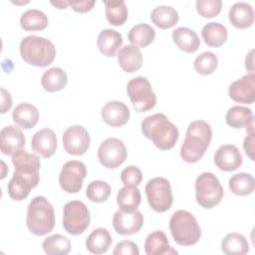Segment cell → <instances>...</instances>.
I'll list each match as a JSON object with an SVG mask.
<instances>
[{"mask_svg":"<svg viewBox=\"0 0 255 255\" xmlns=\"http://www.w3.org/2000/svg\"><path fill=\"white\" fill-rule=\"evenodd\" d=\"M231 24L238 29L250 27L254 22V10L247 2H236L228 12Z\"/></svg>","mask_w":255,"mask_h":255,"instance_id":"7402d4cb","label":"cell"},{"mask_svg":"<svg viewBox=\"0 0 255 255\" xmlns=\"http://www.w3.org/2000/svg\"><path fill=\"white\" fill-rule=\"evenodd\" d=\"M201 36L204 43L209 47L222 46L228 37L227 29L218 22H209L205 24L201 30Z\"/></svg>","mask_w":255,"mask_h":255,"instance_id":"83f0119b","label":"cell"},{"mask_svg":"<svg viewBox=\"0 0 255 255\" xmlns=\"http://www.w3.org/2000/svg\"><path fill=\"white\" fill-rule=\"evenodd\" d=\"M143 224V215L137 209L127 211L119 209L114 213L113 226L120 235H131L140 230Z\"/></svg>","mask_w":255,"mask_h":255,"instance_id":"5bb4252c","label":"cell"},{"mask_svg":"<svg viewBox=\"0 0 255 255\" xmlns=\"http://www.w3.org/2000/svg\"><path fill=\"white\" fill-rule=\"evenodd\" d=\"M169 230L174 241L181 246H191L201 236V229L196 218L187 210H177L171 215Z\"/></svg>","mask_w":255,"mask_h":255,"instance_id":"5b68a950","label":"cell"},{"mask_svg":"<svg viewBox=\"0 0 255 255\" xmlns=\"http://www.w3.org/2000/svg\"><path fill=\"white\" fill-rule=\"evenodd\" d=\"M114 255H138L139 250L137 248V245L129 240H124L119 242L114 251Z\"/></svg>","mask_w":255,"mask_h":255,"instance_id":"7bdbcfd3","label":"cell"},{"mask_svg":"<svg viewBox=\"0 0 255 255\" xmlns=\"http://www.w3.org/2000/svg\"><path fill=\"white\" fill-rule=\"evenodd\" d=\"M253 53H254V50H251L246 55V58H245V68L247 70H249L250 73H253V70H254V66H253Z\"/></svg>","mask_w":255,"mask_h":255,"instance_id":"7dc6e473","label":"cell"},{"mask_svg":"<svg viewBox=\"0 0 255 255\" xmlns=\"http://www.w3.org/2000/svg\"><path fill=\"white\" fill-rule=\"evenodd\" d=\"M69 6H71L76 12L80 13H85L90 11L94 5H95V0H81V1H68Z\"/></svg>","mask_w":255,"mask_h":255,"instance_id":"ee69618b","label":"cell"},{"mask_svg":"<svg viewBox=\"0 0 255 255\" xmlns=\"http://www.w3.org/2000/svg\"><path fill=\"white\" fill-rule=\"evenodd\" d=\"M141 131L157 148L162 150H167L173 147L179 135L176 126L161 113L148 116L142 120Z\"/></svg>","mask_w":255,"mask_h":255,"instance_id":"6da1fadb","label":"cell"},{"mask_svg":"<svg viewBox=\"0 0 255 255\" xmlns=\"http://www.w3.org/2000/svg\"><path fill=\"white\" fill-rule=\"evenodd\" d=\"M218 60L214 53L206 51L198 55L193 63L195 71L200 75H210L217 68Z\"/></svg>","mask_w":255,"mask_h":255,"instance_id":"ab89813d","label":"cell"},{"mask_svg":"<svg viewBox=\"0 0 255 255\" xmlns=\"http://www.w3.org/2000/svg\"><path fill=\"white\" fill-rule=\"evenodd\" d=\"M48 17L46 14L38 9H29L25 11L20 17L21 27L26 31H40L47 27Z\"/></svg>","mask_w":255,"mask_h":255,"instance_id":"836d02e7","label":"cell"},{"mask_svg":"<svg viewBox=\"0 0 255 255\" xmlns=\"http://www.w3.org/2000/svg\"><path fill=\"white\" fill-rule=\"evenodd\" d=\"M243 148L251 160H254V131H248V135L244 138Z\"/></svg>","mask_w":255,"mask_h":255,"instance_id":"f6af8a7d","label":"cell"},{"mask_svg":"<svg viewBox=\"0 0 255 255\" xmlns=\"http://www.w3.org/2000/svg\"><path fill=\"white\" fill-rule=\"evenodd\" d=\"M141 199V194L136 186L122 187L117 195V202L121 209L131 211L135 210Z\"/></svg>","mask_w":255,"mask_h":255,"instance_id":"e575fe53","label":"cell"},{"mask_svg":"<svg viewBox=\"0 0 255 255\" xmlns=\"http://www.w3.org/2000/svg\"><path fill=\"white\" fill-rule=\"evenodd\" d=\"M87 175L86 164L80 160H69L64 163L59 174V183L68 193H77L83 187V180Z\"/></svg>","mask_w":255,"mask_h":255,"instance_id":"30bf717a","label":"cell"},{"mask_svg":"<svg viewBox=\"0 0 255 255\" xmlns=\"http://www.w3.org/2000/svg\"><path fill=\"white\" fill-rule=\"evenodd\" d=\"M32 149L42 157L52 156L57 148V136L55 132L48 128L36 131L31 140Z\"/></svg>","mask_w":255,"mask_h":255,"instance_id":"ac0fdd59","label":"cell"},{"mask_svg":"<svg viewBox=\"0 0 255 255\" xmlns=\"http://www.w3.org/2000/svg\"><path fill=\"white\" fill-rule=\"evenodd\" d=\"M51 4L59 9H65L67 6H69V2L67 0L65 1H51Z\"/></svg>","mask_w":255,"mask_h":255,"instance_id":"c3c4849f","label":"cell"},{"mask_svg":"<svg viewBox=\"0 0 255 255\" xmlns=\"http://www.w3.org/2000/svg\"><path fill=\"white\" fill-rule=\"evenodd\" d=\"M123 44L122 35L113 29H104L100 32L97 45L100 52L107 57H114Z\"/></svg>","mask_w":255,"mask_h":255,"instance_id":"4316f807","label":"cell"},{"mask_svg":"<svg viewBox=\"0 0 255 255\" xmlns=\"http://www.w3.org/2000/svg\"><path fill=\"white\" fill-rule=\"evenodd\" d=\"M255 187V181L251 174L245 172H239L232 175L229 179L230 190L240 196H245L253 192Z\"/></svg>","mask_w":255,"mask_h":255,"instance_id":"8d00e7d4","label":"cell"},{"mask_svg":"<svg viewBox=\"0 0 255 255\" xmlns=\"http://www.w3.org/2000/svg\"><path fill=\"white\" fill-rule=\"evenodd\" d=\"M229 97L240 104H253L255 101V75L249 73L232 82L228 89Z\"/></svg>","mask_w":255,"mask_h":255,"instance_id":"9a60e30c","label":"cell"},{"mask_svg":"<svg viewBox=\"0 0 255 255\" xmlns=\"http://www.w3.org/2000/svg\"><path fill=\"white\" fill-rule=\"evenodd\" d=\"M43 250L48 255H67L71 250V241L61 234H54L44 239Z\"/></svg>","mask_w":255,"mask_h":255,"instance_id":"d590c367","label":"cell"},{"mask_svg":"<svg viewBox=\"0 0 255 255\" xmlns=\"http://www.w3.org/2000/svg\"><path fill=\"white\" fill-rule=\"evenodd\" d=\"M127 93L135 111L142 113L154 108L156 96L149 81L141 76L132 78L127 85Z\"/></svg>","mask_w":255,"mask_h":255,"instance_id":"52a82bcc","label":"cell"},{"mask_svg":"<svg viewBox=\"0 0 255 255\" xmlns=\"http://www.w3.org/2000/svg\"><path fill=\"white\" fill-rule=\"evenodd\" d=\"M12 119L18 126L29 129L35 127L38 123L39 111L32 104L21 103L13 110Z\"/></svg>","mask_w":255,"mask_h":255,"instance_id":"cb8c5ba5","label":"cell"},{"mask_svg":"<svg viewBox=\"0 0 255 255\" xmlns=\"http://www.w3.org/2000/svg\"><path fill=\"white\" fill-rule=\"evenodd\" d=\"M174 44L183 52L194 53L200 46V40L197 34L186 27H178L172 32Z\"/></svg>","mask_w":255,"mask_h":255,"instance_id":"484cf974","label":"cell"},{"mask_svg":"<svg viewBox=\"0 0 255 255\" xmlns=\"http://www.w3.org/2000/svg\"><path fill=\"white\" fill-rule=\"evenodd\" d=\"M20 55L30 65L47 67L51 65L56 56L54 44L47 38L30 35L22 39L20 43Z\"/></svg>","mask_w":255,"mask_h":255,"instance_id":"277c9868","label":"cell"},{"mask_svg":"<svg viewBox=\"0 0 255 255\" xmlns=\"http://www.w3.org/2000/svg\"><path fill=\"white\" fill-rule=\"evenodd\" d=\"M103 121L114 128L126 125L129 119V110L126 104L119 101L108 102L101 110Z\"/></svg>","mask_w":255,"mask_h":255,"instance_id":"d6986e66","label":"cell"},{"mask_svg":"<svg viewBox=\"0 0 255 255\" xmlns=\"http://www.w3.org/2000/svg\"><path fill=\"white\" fill-rule=\"evenodd\" d=\"M142 179V173L137 166L128 165L121 172V180L125 186H137Z\"/></svg>","mask_w":255,"mask_h":255,"instance_id":"b9f144b4","label":"cell"},{"mask_svg":"<svg viewBox=\"0 0 255 255\" xmlns=\"http://www.w3.org/2000/svg\"><path fill=\"white\" fill-rule=\"evenodd\" d=\"M224 195V189L216 175L203 172L195 180V198L197 203L206 209L217 205Z\"/></svg>","mask_w":255,"mask_h":255,"instance_id":"8992f818","label":"cell"},{"mask_svg":"<svg viewBox=\"0 0 255 255\" xmlns=\"http://www.w3.org/2000/svg\"><path fill=\"white\" fill-rule=\"evenodd\" d=\"M150 19L158 28L168 29L177 23L179 16L177 11L172 6L159 5L151 11Z\"/></svg>","mask_w":255,"mask_h":255,"instance_id":"f1b7e54d","label":"cell"},{"mask_svg":"<svg viewBox=\"0 0 255 255\" xmlns=\"http://www.w3.org/2000/svg\"><path fill=\"white\" fill-rule=\"evenodd\" d=\"M112 242L113 239L109 230L99 227L94 229L87 237L86 248L93 254H103L109 250Z\"/></svg>","mask_w":255,"mask_h":255,"instance_id":"d4e9b609","label":"cell"},{"mask_svg":"<svg viewBox=\"0 0 255 255\" xmlns=\"http://www.w3.org/2000/svg\"><path fill=\"white\" fill-rule=\"evenodd\" d=\"M7 188L10 197L14 200L20 201L25 199L29 195L30 190L34 187L29 180H27L23 176L13 173V176L10 179Z\"/></svg>","mask_w":255,"mask_h":255,"instance_id":"74e56055","label":"cell"},{"mask_svg":"<svg viewBox=\"0 0 255 255\" xmlns=\"http://www.w3.org/2000/svg\"><path fill=\"white\" fill-rule=\"evenodd\" d=\"M12 106V98L8 91L1 88V114H5Z\"/></svg>","mask_w":255,"mask_h":255,"instance_id":"bcb514c9","label":"cell"},{"mask_svg":"<svg viewBox=\"0 0 255 255\" xmlns=\"http://www.w3.org/2000/svg\"><path fill=\"white\" fill-rule=\"evenodd\" d=\"M221 250L227 255H243L249 252V244L242 234L232 232L222 239Z\"/></svg>","mask_w":255,"mask_h":255,"instance_id":"f546056e","label":"cell"},{"mask_svg":"<svg viewBox=\"0 0 255 255\" xmlns=\"http://www.w3.org/2000/svg\"><path fill=\"white\" fill-rule=\"evenodd\" d=\"M91 216L87 205L80 200H72L63 209V226L71 235L83 233L90 225Z\"/></svg>","mask_w":255,"mask_h":255,"instance_id":"ba28073f","label":"cell"},{"mask_svg":"<svg viewBox=\"0 0 255 255\" xmlns=\"http://www.w3.org/2000/svg\"><path fill=\"white\" fill-rule=\"evenodd\" d=\"M63 146L73 155L84 154L90 146V134L83 126H72L63 133Z\"/></svg>","mask_w":255,"mask_h":255,"instance_id":"4fadbf2b","label":"cell"},{"mask_svg":"<svg viewBox=\"0 0 255 255\" xmlns=\"http://www.w3.org/2000/svg\"><path fill=\"white\" fill-rule=\"evenodd\" d=\"M144 251L147 255H172L177 254L168 242L164 232L155 230L149 233L144 242Z\"/></svg>","mask_w":255,"mask_h":255,"instance_id":"44dd1931","label":"cell"},{"mask_svg":"<svg viewBox=\"0 0 255 255\" xmlns=\"http://www.w3.org/2000/svg\"><path fill=\"white\" fill-rule=\"evenodd\" d=\"M68 78L66 72L59 67L50 68L46 72H44L41 84L44 90L48 92H57L61 91L67 84Z\"/></svg>","mask_w":255,"mask_h":255,"instance_id":"1f68e13d","label":"cell"},{"mask_svg":"<svg viewBox=\"0 0 255 255\" xmlns=\"http://www.w3.org/2000/svg\"><path fill=\"white\" fill-rule=\"evenodd\" d=\"M227 125L233 128H246L247 131H254V120L251 109L242 106L231 107L225 116Z\"/></svg>","mask_w":255,"mask_h":255,"instance_id":"ffe728a7","label":"cell"},{"mask_svg":"<svg viewBox=\"0 0 255 255\" xmlns=\"http://www.w3.org/2000/svg\"><path fill=\"white\" fill-rule=\"evenodd\" d=\"M98 158L107 168L120 166L127 158V148L124 141L117 137H109L102 141L98 149Z\"/></svg>","mask_w":255,"mask_h":255,"instance_id":"7c38bea8","label":"cell"},{"mask_svg":"<svg viewBox=\"0 0 255 255\" xmlns=\"http://www.w3.org/2000/svg\"><path fill=\"white\" fill-rule=\"evenodd\" d=\"M118 62L125 72L134 73L142 65V54L136 46L126 45L118 53Z\"/></svg>","mask_w":255,"mask_h":255,"instance_id":"603a6c76","label":"cell"},{"mask_svg":"<svg viewBox=\"0 0 255 255\" xmlns=\"http://www.w3.org/2000/svg\"><path fill=\"white\" fill-rule=\"evenodd\" d=\"M215 165L223 171H233L242 163V155L234 144H223L214 153Z\"/></svg>","mask_w":255,"mask_h":255,"instance_id":"2e32d148","label":"cell"},{"mask_svg":"<svg viewBox=\"0 0 255 255\" xmlns=\"http://www.w3.org/2000/svg\"><path fill=\"white\" fill-rule=\"evenodd\" d=\"M25 146V136L16 126H6L0 131V149L4 154L13 155Z\"/></svg>","mask_w":255,"mask_h":255,"instance_id":"e0dca14e","label":"cell"},{"mask_svg":"<svg viewBox=\"0 0 255 255\" xmlns=\"http://www.w3.org/2000/svg\"><path fill=\"white\" fill-rule=\"evenodd\" d=\"M128 37V41L134 46L144 48L154 40L155 30L146 23H139L129 30Z\"/></svg>","mask_w":255,"mask_h":255,"instance_id":"4dcf8cb0","label":"cell"},{"mask_svg":"<svg viewBox=\"0 0 255 255\" xmlns=\"http://www.w3.org/2000/svg\"><path fill=\"white\" fill-rule=\"evenodd\" d=\"M212 138V129L205 121L191 122L185 133L184 141L180 147L181 158L189 163L201 159Z\"/></svg>","mask_w":255,"mask_h":255,"instance_id":"7a4b0ae2","label":"cell"},{"mask_svg":"<svg viewBox=\"0 0 255 255\" xmlns=\"http://www.w3.org/2000/svg\"><path fill=\"white\" fill-rule=\"evenodd\" d=\"M12 163L15 166V174L23 176L36 187L40 180L39 170L41 167L40 158L26 150H19L12 155Z\"/></svg>","mask_w":255,"mask_h":255,"instance_id":"8fae6325","label":"cell"},{"mask_svg":"<svg viewBox=\"0 0 255 255\" xmlns=\"http://www.w3.org/2000/svg\"><path fill=\"white\" fill-rule=\"evenodd\" d=\"M106 6L105 14L108 22L114 26L123 25L128 16V11L124 0L104 1Z\"/></svg>","mask_w":255,"mask_h":255,"instance_id":"d6a6232c","label":"cell"},{"mask_svg":"<svg viewBox=\"0 0 255 255\" xmlns=\"http://www.w3.org/2000/svg\"><path fill=\"white\" fill-rule=\"evenodd\" d=\"M111 186L104 180H93L86 189L87 197L93 202H104L111 195Z\"/></svg>","mask_w":255,"mask_h":255,"instance_id":"f35d334b","label":"cell"},{"mask_svg":"<svg viewBox=\"0 0 255 255\" xmlns=\"http://www.w3.org/2000/svg\"><path fill=\"white\" fill-rule=\"evenodd\" d=\"M147 202L151 209L156 212H164L171 207L173 197L171 185L164 177H153L145 185Z\"/></svg>","mask_w":255,"mask_h":255,"instance_id":"9c48e42d","label":"cell"},{"mask_svg":"<svg viewBox=\"0 0 255 255\" xmlns=\"http://www.w3.org/2000/svg\"><path fill=\"white\" fill-rule=\"evenodd\" d=\"M26 224L29 231L37 236L51 232L55 226L53 205L44 196L34 197L27 208Z\"/></svg>","mask_w":255,"mask_h":255,"instance_id":"3957f363","label":"cell"},{"mask_svg":"<svg viewBox=\"0 0 255 255\" xmlns=\"http://www.w3.org/2000/svg\"><path fill=\"white\" fill-rule=\"evenodd\" d=\"M196 10L202 17L211 18L218 15L221 11V0H197L195 2Z\"/></svg>","mask_w":255,"mask_h":255,"instance_id":"60d3db41","label":"cell"}]
</instances>
